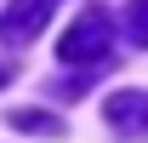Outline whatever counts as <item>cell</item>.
<instances>
[{"label": "cell", "instance_id": "1", "mask_svg": "<svg viewBox=\"0 0 148 143\" xmlns=\"http://www.w3.org/2000/svg\"><path fill=\"white\" fill-rule=\"evenodd\" d=\"M108 29H114V23H108V12L86 6V12L69 23V35L57 40V57H63V63H80V69L108 63V52H114V35H108Z\"/></svg>", "mask_w": 148, "mask_h": 143}, {"label": "cell", "instance_id": "2", "mask_svg": "<svg viewBox=\"0 0 148 143\" xmlns=\"http://www.w3.org/2000/svg\"><path fill=\"white\" fill-rule=\"evenodd\" d=\"M51 12H57V0H12V6L0 12V40H6V46H29V40L51 23Z\"/></svg>", "mask_w": 148, "mask_h": 143}, {"label": "cell", "instance_id": "3", "mask_svg": "<svg viewBox=\"0 0 148 143\" xmlns=\"http://www.w3.org/2000/svg\"><path fill=\"white\" fill-rule=\"evenodd\" d=\"M103 115H108V126L120 132V137H131V143H148V92H137V86L114 92L108 103H103Z\"/></svg>", "mask_w": 148, "mask_h": 143}, {"label": "cell", "instance_id": "4", "mask_svg": "<svg viewBox=\"0 0 148 143\" xmlns=\"http://www.w3.org/2000/svg\"><path fill=\"white\" fill-rule=\"evenodd\" d=\"M6 126H12V132H40V137H63V132H69V126L57 120V115H46V109H12Z\"/></svg>", "mask_w": 148, "mask_h": 143}, {"label": "cell", "instance_id": "5", "mask_svg": "<svg viewBox=\"0 0 148 143\" xmlns=\"http://www.w3.org/2000/svg\"><path fill=\"white\" fill-rule=\"evenodd\" d=\"M125 35L148 46V0H125Z\"/></svg>", "mask_w": 148, "mask_h": 143}, {"label": "cell", "instance_id": "6", "mask_svg": "<svg viewBox=\"0 0 148 143\" xmlns=\"http://www.w3.org/2000/svg\"><path fill=\"white\" fill-rule=\"evenodd\" d=\"M6 80H12V63H0V86H6Z\"/></svg>", "mask_w": 148, "mask_h": 143}]
</instances>
